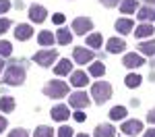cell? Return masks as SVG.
<instances>
[{
	"instance_id": "6da1fadb",
	"label": "cell",
	"mask_w": 155,
	"mask_h": 137,
	"mask_svg": "<svg viewBox=\"0 0 155 137\" xmlns=\"http://www.w3.org/2000/svg\"><path fill=\"white\" fill-rule=\"evenodd\" d=\"M25 77H27V73H25V67H21V64H11V67H6V71H4V77H2V83L4 85H23Z\"/></svg>"
},
{
	"instance_id": "7a4b0ae2",
	"label": "cell",
	"mask_w": 155,
	"mask_h": 137,
	"mask_svg": "<svg viewBox=\"0 0 155 137\" xmlns=\"http://www.w3.org/2000/svg\"><path fill=\"white\" fill-rule=\"evenodd\" d=\"M44 94L48 96V98H64L66 94H68V85L64 83V81H60V79H54V81H48L46 85H44Z\"/></svg>"
},
{
	"instance_id": "3957f363",
	"label": "cell",
	"mask_w": 155,
	"mask_h": 137,
	"mask_svg": "<svg viewBox=\"0 0 155 137\" xmlns=\"http://www.w3.org/2000/svg\"><path fill=\"white\" fill-rule=\"evenodd\" d=\"M91 96H93V100L97 104H104V102H107L112 98V85L107 81H97V83L91 85Z\"/></svg>"
},
{
	"instance_id": "277c9868",
	"label": "cell",
	"mask_w": 155,
	"mask_h": 137,
	"mask_svg": "<svg viewBox=\"0 0 155 137\" xmlns=\"http://www.w3.org/2000/svg\"><path fill=\"white\" fill-rule=\"evenodd\" d=\"M56 56H58V52L56 50H39L33 54V62H37L39 67H52L54 62H56Z\"/></svg>"
},
{
	"instance_id": "5b68a950",
	"label": "cell",
	"mask_w": 155,
	"mask_h": 137,
	"mask_svg": "<svg viewBox=\"0 0 155 137\" xmlns=\"http://www.w3.org/2000/svg\"><path fill=\"white\" fill-rule=\"evenodd\" d=\"M68 104L72 106V110H83V108L89 106V96L85 91H74L68 98Z\"/></svg>"
},
{
	"instance_id": "8992f818",
	"label": "cell",
	"mask_w": 155,
	"mask_h": 137,
	"mask_svg": "<svg viewBox=\"0 0 155 137\" xmlns=\"http://www.w3.org/2000/svg\"><path fill=\"white\" fill-rule=\"evenodd\" d=\"M91 27H93V21L87 19V17H79V19L72 21V31H74L77 36H85V33H89Z\"/></svg>"
},
{
	"instance_id": "52a82bcc",
	"label": "cell",
	"mask_w": 155,
	"mask_h": 137,
	"mask_svg": "<svg viewBox=\"0 0 155 137\" xmlns=\"http://www.w3.org/2000/svg\"><path fill=\"white\" fill-rule=\"evenodd\" d=\"M122 62H124L126 69H139V67L145 64V58L139 54V52H128V54H124Z\"/></svg>"
},
{
	"instance_id": "ba28073f",
	"label": "cell",
	"mask_w": 155,
	"mask_h": 137,
	"mask_svg": "<svg viewBox=\"0 0 155 137\" xmlns=\"http://www.w3.org/2000/svg\"><path fill=\"white\" fill-rule=\"evenodd\" d=\"M72 58H74V62H79V64H87V62L93 60V52H89V48L77 46V48L72 50Z\"/></svg>"
},
{
	"instance_id": "9c48e42d",
	"label": "cell",
	"mask_w": 155,
	"mask_h": 137,
	"mask_svg": "<svg viewBox=\"0 0 155 137\" xmlns=\"http://www.w3.org/2000/svg\"><path fill=\"white\" fill-rule=\"evenodd\" d=\"M122 133H126V135H139V133H143V123L139 118L126 121V123H122Z\"/></svg>"
},
{
	"instance_id": "30bf717a",
	"label": "cell",
	"mask_w": 155,
	"mask_h": 137,
	"mask_svg": "<svg viewBox=\"0 0 155 137\" xmlns=\"http://www.w3.org/2000/svg\"><path fill=\"white\" fill-rule=\"evenodd\" d=\"M46 17H48V11H46V6L33 4V6L29 9V19H31L33 23H41V21H46Z\"/></svg>"
},
{
	"instance_id": "8fae6325",
	"label": "cell",
	"mask_w": 155,
	"mask_h": 137,
	"mask_svg": "<svg viewBox=\"0 0 155 137\" xmlns=\"http://www.w3.org/2000/svg\"><path fill=\"white\" fill-rule=\"evenodd\" d=\"M52 118L54 121H66V118H71V110H68V106H64V104H56L54 108H52Z\"/></svg>"
},
{
	"instance_id": "7c38bea8",
	"label": "cell",
	"mask_w": 155,
	"mask_h": 137,
	"mask_svg": "<svg viewBox=\"0 0 155 137\" xmlns=\"http://www.w3.org/2000/svg\"><path fill=\"white\" fill-rule=\"evenodd\" d=\"M124 50H126V42L122 37H110L107 39V52L118 54V52H124Z\"/></svg>"
},
{
	"instance_id": "4fadbf2b",
	"label": "cell",
	"mask_w": 155,
	"mask_h": 137,
	"mask_svg": "<svg viewBox=\"0 0 155 137\" xmlns=\"http://www.w3.org/2000/svg\"><path fill=\"white\" fill-rule=\"evenodd\" d=\"M114 135H116V129H114V125H110V123L97 125L95 131H93V137H114Z\"/></svg>"
},
{
	"instance_id": "5bb4252c",
	"label": "cell",
	"mask_w": 155,
	"mask_h": 137,
	"mask_svg": "<svg viewBox=\"0 0 155 137\" xmlns=\"http://www.w3.org/2000/svg\"><path fill=\"white\" fill-rule=\"evenodd\" d=\"M71 85H74V87L89 85V77H87V73H83V71H74V73H71Z\"/></svg>"
},
{
	"instance_id": "9a60e30c",
	"label": "cell",
	"mask_w": 155,
	"mask_h": 137,
	"mask_svg": "<svg viewBox=\"0 0 155 137\" xmlns=\"http://www.w3.org/2000/svg\"><path fill=\"white\" fill-rule=\"evenodd\" d=\"M31 36H33L31 25H17V29H15V37H17L19 42H25V39H29Z\"/></svg>"
},
{
	"instance_id": "2e32d148",
	"label": "cell",
	"mask_w": 155,
	"mask_h": 137,
	"mask_svg": "<svg viewBox=\"0 0 155 137\" xmlns=\"http://www.w3.org/2000/svg\"><path fill=\"white\" fill-rule=\"evenodd\" d=\"M132 29H134L132 19H118V21H116V31H118V33H122V36L130 33Z\"/></svg>"
},
{
	"instance_id": "e0dca14e",
	"label": "cell",
	"mask_w": 155,
	"mask_h": 137,
	"mask_svg": "<svg viewBox=\"0 0 155 137\" xmlns=\"http://www.w3.org/2000/svg\"><path fill=\"white\" fill-rule=\"evenodd\" d=\"M153 36V25L151 23H141L137 29H134V37L137 39H143V37Z\"/></svg>"
},
{
	"instance_id": "ac0fdd59",
	"label": "cell",
	"mask_w": 155,
	"mask_h": 137,
	"mask_svg": "<svg viewBox=\"0 0 155 137\" xmlns=\"http://www.w3.org/2000/svg\"><path fill=\"white\" fill-rule=\"evenodd\" d=\"M56 42L62 44V46L71 44V42H72V31H71V29H66V27L58 29V31H56Z\"/></svg>"
},
{
	"instance_id": "d6986e66",
	"label": "cell",
	"mask_w": 155,
	"mask_h": 137,
	"mask_svg": "<svg viewBox=\"0 0 155 137\" xmlns=\"http://www.w3.org/2000/svg\"><path fill=\"white\" fill-rule=\"evenodd\" d=\"M71 69H72V62L68 60V58H62V60H58V64H56V69H54V73L56 75H71Z\"/></svg>"
},
{
	"instance_id": "ffe728a7",
	"label": "cell",
	"mask_w": 155,
	"mask_h": 137,
	"mask_svg": "<svg viewBox=\"0 0 155 137\" xmlns=\"http://www.w3.org/2000/svg\"><path fill=\"white\" fill-rule=\"evenodd\" d=\"M137 9H139V2L137 0H122L120 2V12L122 15H132Z\"/></svg>"
},
{
	"instance_id": "44dd1931",
	"label": "cell",
	"mask_w": 155,
	"mask_h": 137,
	"mask_svg": "<svg viewBox=\"0 0 155 137\" xmlns=\"http://www.w3.org/2000/svg\"><path fill=\"white\" fill-rule=\"evenodd\" d=\"M37 42H39V46H52V44L56 42V36H54V33H50V31H39Z\"/></svg>"
},
{
	"instance_id": "7402d4cb",
	"label": "cell",
	"mask_w": 155,
	"mask_h": 137,
	"mask_svg": "<svg viewBox=\"0 0 155 137\" xmlns=\"http://www.w3.org/2000/svg\"><path fill=\"white\" fill-rule=\"evenodd\" d=\"M139 52H143L145 56H153V54H155V37H153V39H149V42L139 44Z\"/></svg>"
},
{
	"instance_id": "603a6c76",
	"label": "cell",
	"mask_w": 155,
	"mask_h": 137,
	"mask_svg": "<svg viewBox=\"0 0 155 137\" xmlns=\"http://www.w3.org/2000/svg\"><path fill=\"white\" fill-rule=\"evenodd\" d=\"M101 44H104V37H101V33H91V36H87V46L89 48H101Z\"/></svg>"
},
{
	"instance_id": "cb8c5ba5",
	"label": "cell",
	"mask_w": 155,
	"mask_h": 137,
	"mask_svg": "<svg viewBox=\"0 0 155 137\" xmlns=\"http://www.w3.org/2000/svg\"><path fill=\"white\" fill-rule=\"evenodd\" d=\"M139 19H141V21L155 19V9H153V6H149V4H145L143 9H139Z\"/></svg>"
},
{
	"instance_id": "d4e9b609",
	"label": "cell",
	"mask_w": 155,
	"mask_h": 137,
	"mask_svg": "<svg viewBox=\"0 0 155 137\" xmlns=\"http://www.w3.org/2000/svg\"><path fill=\"white\" fill-rule=\"evenodd\" d=\"M141 75H137V73H128L126 75V79H124V83H126V87H130V89H134V87H139L141 85Z\"/></svg>"
},
{
	"instance_id": "484cf974",
	"label": "cell",
	"mask_w": 155,
	"mask_h": 137,
	"mask_svg": "<svg viewBox=\"0 0 155 137\" xmlns=\"http://www.w3.org/2000/svg\"><path fill=\"white\" fill-rule=\"evenodd\" d=\"M110 118H112V121H122V118H126V108H124V106H114V108L110 110Z\"/></svg>"
},
{
	"instance_id": "4316f807",
	"label": "cell",
	"mask_w": 155,
	"mask_h": 137,
	"mask_svg": "<svg viewBox=\"0 0 155 137\" xmlns=\"http://www.w3.org/2000/svg\"><path fill=\"white\" fill-rule=\"evenodd\" d=\"M0 110L6 112V114L12 112V110H15V100H12L11 96H4V98L0 100Z\"/></svg>"
},
{
	"instance_id": "83f0119b",
	"label": "cell",
	"mask_w": 155,
	"mask_h": 137,
	"mask_svg": "<svg viewBox=\"0 0 155 137\" xmlns=\"http://www.w3.org/2000/svg\"><path fill=\"white\" fill-rule=\"evenodd\" d=\"M33 137H54V129L48 127V125H41V127H37Z\"/></svg>"
},
{
	"instance_id": "f1b7e54d",
	"label": "cell",
	"mask_w": 155,
	"mask_h": 137,
	"mask_svg": "<svg viewBox=\"0 0 155 137\" xmlns=\"http://www.w3.org/2000/svg\"><path fill=\"white\" fill-rule=\"evenodd\" d=\"M104 73H106L104 62H91V67H89V75H93V77H101Z\"/></svg>"
},
{
	"instance_id": "f546056e",
	"label": "cell",
	"mask_w": 155,
	"mask_h": 137,
	"mask_svg": "<svg viewBox=\"0 0 155 137\" xmlns=\"http://www.w3.org/2000/svg\"><path fill=\"white\" fill-rule=\"evenodd\" d=\"M11 54H12V44L6 42V39H2L0 42V56L4 58V56H11Z\"/></svg>"
},
{
	"instance_id": "4dcf8cb0",
	"label": "cell",
	"mask_w": 155,
	"mask_h": 137,
	"mask_svg": "<svg viewBox=\"0 0 155 137\" xmlns=\"http://www.w3.org/2000/svg\"><path fill=\"white\" fill-rule=\"evenodd\" d=\"M56 135H58V137H72L74 133H72L71 127H66V125H64V127H60V129H58V133H56Z\"/></svg>"
},
{
	"instance_id": "1f68e13d",
	"label": "cell",
	"mask_w": 155,
	"mask_h": 137,
	"mask_svg": "<svg viewBox=\"0 0 155 137\" xmlns=\"http://www.w3.org/2000/svg\"><path fill=\"white\" fill-rule=\"evenodd\" d=\"M8 137H29V133L25 129H12L11 133H8Z\"/></svg>"
},
{
	"instance_id": "d6a6232c",
	"label": "cell",
	"mask_w": 155,
	"mask_h": 137,
	"mask_svg": "<svg viewBox=\"0 0 155 137\" xmlns=\"http://www.w3.org/2000/svg\"><path fill=\"white\" fill-rule=\"evenodd\" d=\"M99 2H101L106 9H114V6H120V2H122V0H99Z\"/></svg>"
},
{
	"instance_id": "836d02e7",
	"label": "cell",
	"mask_w": 155,
	"mask_h": 137,
	"mask_svg": "<svg viewBox=\"0 0 155 137\" xmlns=\"http://www.w3.org/2000/svg\"><path fill=\"white\" fill-rule=\"evenodd\" d=\"M11 27V19H0V33H6Z\"/></svg>"
},
{
	"instance_id": "e575fe53",
	"label": "cell",
	"mask_w": 155,
	"mask_h": 137,
	"mask_svg": "<svg viewBox=\"0 0 155 137\" xmlns=\"http://www.w3.org/2000/svg\"><path fill=\"white\" fill-rule=\"evenodd\" d=\"M52 21H54V25H62L64 23V15H62V12H54Z\"/></svg>"
},
{
	"instance_id": "d590c367",
	"label": "cell",
	"mask_w": 155,
	"mask_h": 137,
	"mask_svg": "<svg viewBox=\"0 0 155 137\" xmlns=\"http://www.w3.org/2000/svg\"><path fill=\"white\" fill-rule=\"evenodd\" d=\"M72 118H74L77 123H85V118H87V116H85V112H83V110H77V112H74V116H72Z\"/></svg>"
},
{
	"instance_id": "8d00e7d4",
	"label": "cell",
	"mask_w": 155,
	"mask_h": 137,
	"mask_svg": "<svg viewBox=\"0 0 155 137\" xmlns=\"http://www.w3.org/2000/svg\"><path fill=\"white\" fill-rule=\"evenodd\" d=\"M8 9H11V2H6V0H0V15H2V12H6Z\"/></svg>"
},
{
	"instance_id": "74e56055",
	"label": "cell",
	"mask_w": 155,
	"mask_h": 137,
	"mask_svg": "<svg viewBox=\"0 0 155 137\" xmlns=\"http://www.w3.org/2000/svg\"><path fill=\"white\" fill-rule=\"evenodd\" d=\"M147 121H149L151 125H155V108H153V110H149V114H147Z\"/></svg>"
},
{
	"instance_id": "f35d334b",
	"label": "cell",
	"mask_w": 155,
	"mask_h": 137,
	"mask_svg": "<svg viewBox=\"0 0 155 137\" xmlns=\"http://www.w3.org/2000/svg\"><path fill=\"white\" fill-rule=\"evenodd\" d=\"M143 137H155V127L153 129H147V131L143 133Z\"/></svg>"
},
{
	"instance_id": "ab89813d",
	"label": "cell",
	"mask_w": 155,
	"mask_h": 137,
	"mask_svg": "<svg viewBox=\"0 0 155 137\" xmlns=\"http://www.w3.org/2000/svg\"><path fill=\"white\" fill-rule=\"evenodd\" d=\"M4 129H6V118H4V116H0V133H2Z\"/></svg>"
},
{
	"instance_id": "60d3db41",
	"label": "cell",
	"mask_w": 155,
	"mask_h": 137,
	"mask_svg": "<svg viewBox=\"0 0 155 137\" xmlns=\"http://www.w3.org/2000/svg\"><path fill=\"white\" fill-rule=\"evenodd\" d=\"M2 69H4V60H2V56H0V73H2Z\"/></svg>"
},
{
	"instance_id": "b9f144b4",
	"label": "cell",
	"mask_w": 155,
	"mask_h": 137,
	"mask_svg": "<svg viewBox=\"0 0 155 137\" xmlns=\"http://www.w3.org/2000/svg\"><path fill=\"white\" fill-rule=\"evenodd\" d=\"M145 2H147L149 6H151V4H155V0H145Z\"/></svg>"
},
{
	"instance_id": "7bdbcfd3",
	"label": "cell",
	"mask_w": 155,
	"mask_h": 137,
	"mask_svg": "<svg viewBox=\"0 0 155 137\" xmlns=\"http://www.w3.org/2000/svg\"><path fill=\"white\" fill-rule=\"evenodd\" d=\"M77 137H89V135H87V133H79Z\"/></svg>"
}]
</instances>
